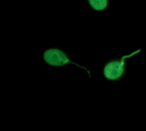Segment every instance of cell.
Masks as SVG:
<instances>
[{"instance_id": "6da1fadb", "label": "cell", "mask_w": 146, "mask_h": 131, "mask_svg": "<svg viewBox=\"0 0 146 131\" xmlns=\"http://www.w3.org/2000/svg\"><path fill=\"white\" fill-rule=\"evenodd\" d=\"M140 51L141 50L139 49L129 55L123 56L120 59H114L107 63L105 67L103 68V75L105 78L110 81H116L120 79L125 71V59L131 57Z\"/></svg>"}, {"instance_id": "7a4b0ae2", "label": "cell", "mask_w": 146, "mask_h": 131, "mask_svg": "<svg viewBox=\"0 0 146 131\" xmlns=\"http://www.w3.org/2000/svg\"><path fill=\"white\" fill-rule=\"evenodd\" d=\"M43 57H44V60L46 61V63H48L49 65H52V66L59 67V66H64V65L68 64V63H71V64L77 65L78 67H79V68L84 70L85 71H87V73L89 74V76L91 77L90 72L89 71V70L87 68H85L84 66H81L80 64H78V63H76L74 62H72L67 57V55L63 51H61L59 49L53 48V49L46 50L44 52Z\"/></svg>"}, {"instance_id": "3957f363", "label": "cell", "mask_w": 146, "mask_h": 131, "mask_svg": "<svg viewBox=\"0 0 146 131\" xmlns=\"http://www.w3.org/2000/svg\"><path fill=\"white\" fill-rule=\"evenodd\" d=\"M88 3L92 9L96 11H104L108 4V0H88Z\"/></svg>"}]
</instances>
